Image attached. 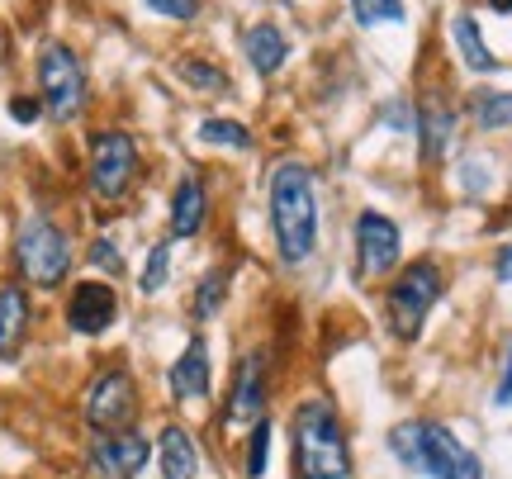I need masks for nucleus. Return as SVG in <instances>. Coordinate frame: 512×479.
Segmentation results:
<instances>
[{"instance_id":"f257e3e1","label":"nucleus","mask_w":512,"mask_h":479,"mask_svg":"<svg viewBox=\"0 0 512 479\" xmlns=\"http://www.w3.org/2000/svg\"><path fill=\"white\" fill-rule=\"evenodd\" d=\"M271 228L285 266H304L318 247V190L304 162H280L271 171Z\"/></svg>"},{"instance_id":"f03ea898","label":"nucleus","mask_w":512,"mask_h":479,"mask_svg":"<svg viewBox=\"0 0 512 479\" xmlns=\"http://www.w3.org/2000/svg\"><path fill=\"white\" fill-rule=\"evenodd\" d=\"M294 470L299 479H347L351 446L342 418L328 399H309L294 408Z\"/></svg>"},{"instance_id":"7ed1b4c3","label":"nucleus","mask_w":512,"mask_h":479,"mask_svg":"<svg viewBox=\"0 0 512 479\" xmlns=\"http://www.w3.org/2000/svg\"><path fill=\"white\" fill-rule=\"evenodd\" d=\"M389 451L408 470L432 479H484V465L470 446H460L446 427L437 423H399L389 432Z\"/></svg>"},{"instance_id":"20e7f679","label":"nucleus","mask_w":512,"mask_h":479,"mask_svg":"<svg viewBox=\"0 0 512 479\" xmlns=\"http://www.w3.org/2000/svg\"><path fill=\"white\" fill-rule=\"evenodd\" d=\"M446 290V280H441V266L437 261H408L399 271V280L389 285V295H384V314H389V328L399 342H413L432 314V304L441 299Z\"/></svg>"},{"instance_id":"39448f33","label":"nucleus","mask_w":512,"mask_h":479,"mask_svg":"<svg viewBox=\"0 0 512 479\" xmlns=\"http://www.w3.org/2000/svg\"><path fill=\"white\" fill-rule=\"evenodd\" d=\"M38 100L57 124H72L86 110V67L67 43H48L38 53Z\"/></svg>"},{"instance_id":"423d86ee","label":"nucleus","mask_w":512,"mask_h":479,"mask_svg":"<svg viewBox=\"0 0 512 479\" xmlns=\"http://www.w3.org/2000/svg\"><path fill=\"white\" fill-rule=\"evenodd\" d=\"M15 257H19V271H24L29 285L53 290V285H62L67 271H72V242H67V233H62L53 219H29L19 228Z\"/></svg>"},{"instance_id":"0eeeda50","label":"nucleus","mask_w":512,"mask_h":479,"mask_svg":"<svg viewBox=\"0 0 512 479\" xmlns=\"http://www.w3.org/2000/svg\"><path fill=\"white\" fill-rule=\"evenodd\" d=\"M133 176H138V143L119 129L95 133V143H91V190L95 195L105 204L124 200Z\"/></svg>"},{"instance_id":"6e6552de","label":"nucleus","mask_w":512,"mask_h":479,"mask_svg":"<svg viewBox=\"0 0 512 479\" xmlns=\"http://www.w3.org/2000/svg\"><path fill=\"white\" fill-rule=\"evenodd\" d=\"M138 413V389H133V375L128 370H105L95 375L91 389H86V423L95 432H124Z\"/></svg>"},{"instance_id":"1a4fd4ad","label":"nucleus","mask_w":512,"mask_h":479,"mask_svg":"<svg viewBox=\"0 0 512 479\" xmlns=\"http://www.w3.org/2000/svg\"><path fill=\"white\" fill-rule=\"evenodd\" d=\"M403 238H399V223L366 209L356 219V266H361V280H380L399 266Z\"/></svg>"},{"instance_id":"9d476101","label":"nucleus","mask_w":512,"mask_h":479,"mask_svg":"<svg viewBox=\"0 0 512 479\" xmlns=\"http://www.w3.org/2000/svg\"><path fill=\"white\" fill-rule=\"evenodd\" d=\"M266 413V351H247L233 370V389L223 404V423L228 427H256Z\"/></svg>"},{"instance_id":"9b49d317","label":"nucleus","mask_w":512,"mask_h":479,"mask_svg":"<svg viewBox=\"0 0 512 479\" xmlns=\"http://www.w3.org/2000/svg\"><path fill=\"white\" fill-rule=\"evenodd\" d=\"M147 456H152V446H147L143 432H100L91 446V475L95 479H138Z\"/></svg>"},{"instance_id":"f8f14e48","label":"nucleus","mask_w":512,"mask_h":479,"mask_svg":"<svg viewBox=\"0 0 512 479\" xmlns=\"http://www.w3.org/2000/svg\"><path fill=\"white\" fill-rule=\"evenodd\" d=\"M119 318V295H114L110 280H81L67 299V323H72L81 337H95L105 332Z\"/></svg>"},{"instance_id":"ddd939ff","label":"nucleus","mask_w":512,"mask_h":479,"mask_svg":"<svg viewBox=\"0 0 512 479\" xmlns=\"http://www.w3.org/2000/svg\"><path fill=\"white\" fill-rule=\"evenodd\" d=\"M204 219H209V190H204V181L190 171V176H181L176 190H171V238H195L204 228Z\"/></svg>"},{"instance_id":"4468645a","label":"nucleus","mask_w":512,"mask_h":479,"mask_svg":"<svg viewBox=\"0 0 512 479\" xmlns=\"http://www.w3.org/2000/svg\"><path fill=\"white\" fill-rule=\"evenodd\" d=\"M166 385L176 399H204L209 394V347H204V337H190L185 351L176 356V366L166 375Z\"/></svg>"},{"instance_id":"2eb2a0df","label":"nucleus","mask_w":512,"mask_h":479,"mask_svg":"<svg viewBox=\"0 0 512 479\" xmlns=\"http://www.w3.org/2000/svg\"><path fill=\"white\" fill-rule=\"evenodd\" d=\"M29 332V295L19 290L15 280L0 285V361H15Z\"/></svg>"},{"instance_id":"dca6fc26","label":"nucleus","mask_w":512,"mask_h":479,"mask_svg":"<svg viewBox=\"0 0 512 479\" xmlns=\"http://www.w3.org/2000/svg\"><path fill=\"white\" fill-rule=\"evenodd\" d=\"M242 48H247V62L256 67V76H275L285 67V57H290V43H285V34L275 24H252Z\"/></svg>"},{"instance_id":"f3484780","label":"nucleus","mask_w":512,"mask_h":479,"mask_svg":"<svg viewBox=\"0 0 512 479\" xmlns=\"http://www.w3.org/2000/svg\"><path fill=\"white\" fill-rule=\"evenodd\" d=\"M162 475L166 479H195L200 475V451L185 427H166L162 432Z\"/></svg>"},{"instance_id":"a211bd4d","label":"nucleus","mask_w":512,"mask_h":479,"mask_svg":"<svg viewBox=\"0 0 512 479\" xmlns=\"http://www.w3.org/2000/svg\"><path fill=\"white\" fill-rule=\"evenodd\" d=\"M451 138H456V114H451V105L427 100V105H422V157H427V162H441L446 148H451Z\"/></svg>"},{"instance_id":"6ab92c4d","label":"nucleus","mask_w":512,"mask_h":479,"mask_svg":"<svg viewBox=\"0 0 512 479\" xmlns=\"http://www.w3.org/2000/svg\"><path fill=\"white\" fill-rule=\"evenodd\" d=\"M451 38H456V48H460V57H465V67H470V72H494L498 67V57L489 53V43H484V34H479L475 15L451 19Z\"/></svg>"},{"instance_id":"aec40b11","label":"nucleus","mask_w":512,"mask_h":479,"mask_svg":"<svg viewBox=\"0 0 512 479\" xmlns=\"http://www.w3.org/2000/svg\"><path fill=\"white\" fill-rule=\"evenodd\" d=\"M475 124L484 133H498V129H512V91H475Z\"/></svg>"},{"instance_id":"412c9836","label":"nucleus","mask_w":512,"mask_h":479,"mask_svg":"<svg viewBox=\"0 0 512 479\" xmlns=\"http://www.w3.org/2000/svg\"><path fill=\"white\" fill-rule=\"evenodd\" d=\"M176 76H181L185 86H195L200 95H228V72L223 67H209V62H200V57H185V62H176Z\"/></svg>"},{"instance_id":"4be33fe9","label":"nucleus","mask_w":512,"mask_h":479,"mask_svg":"<svg viewBox=\"0 0 512 479\" xmlns=\"http://www.w3.org/2000/svg\"><path fill=\"white\" fill-rule=\"evenodd\" d=\"M200 143H209V148H252V133L242 129L238 119H204L200 124Z\"/></svg>"},{"instance_id":"5701e85b","label":"nucleus","mask_w":512,"mask_h":479,"mask_svg":"<svg viewBox=\"0 0 512 479\" xmlns=\"http://www.w3.org/2000/svg\"><path fill=\"white\" fill-rule=\"evenodd\" d=\"M223 299H228V271H209L200 280V290H195V318L209 323V318L223 309Z\"/></svg>"},{"instance_id":"b1692460","label":"nucleus","mask_w":512,"mask_h":479,"mask_svg":"<svg viewBox=\"0 0 512 479\" xmlns=\"http://www.w3.org/2000/svg\"><path fill=\"white\" fill-rule=\"evenodd\" d=\"M166 271H171V242H157V247L147 252V266H143L138 290H143V295H162V290H166Z\"/></svg>"},{"instance_id":"393cba45","label":"nucleus","mask_w":512,"mask_h":479,"mask_svg":"<svg viewBox=\"0 0 512 479\" xmlns=\"http://www.w3.org/2000/svg\"><path fill=\"white\" fill-rule=\"evenodd\" d=\"M361 24H403V0H351Z\"/></svg>"},{"instance_id":"a878e982","label":"nucleus","mask_w":512,"mask_h":479,"mask_svg":"<svg viewBox=\"0 0 512 479\" xmlns=\"http://www.w3.org/2000/svg\"><path fill=\"white\" fill-rule=\"evenodd\" d=\"M266 461H271V427H266V418L252 427V446H247V475L261 479L266 475Z\"/></svg>"},{"instance_id":"bb28decb","label":"nucleus","mask_w":512,"mask_h":479,"mask_svg":"<svg viewBox=\"0 0 512 479\" xmlns=\"http://www.w3.org/2000/svg\"><path fill=\"white\" fill-rule=\"evenodd\" d=\"M152 15L162 19H176V24H190V19L200 15V0H143Z\"/></svg>"},{"instance_id":"cd10ccee","label":"nucleus","mask_w":512,"mask_h":479,"mask_svg":"<svg viewBox=\"0 0 512 479\" xmlns=\"http://www.w3.org/2000/svg\"><path fill=\"white\" fill-rule=\"evenodd\" d=\"M91 261L100 266V271H110V276H119L124 271V257H119V247H114V238H100L91 247Z\"/></svg>"},{"instance_id":"c85d7f7f","label":"nucleus","mask_w":512,"mask_h":479,"mask_svg":"<svg viewBox=\"0 0 512 479\" xmlns=\"http://www.w3.org/2000/svg\"><path fill=\"white\" fill-rule=\"evenodd\" d=\"M10 119H19V124H34V119H38V100L15 95V100H10Z\"/></svg>"},{"instance_id":"c756f323","label":"nucleus","mask_w":512,"mask_h":479,"mask_svg":"<svg viewBox=\"0 0 512 479\" xmlns=\"http://www.w3.org/2000/svg\"><path fill=\"white\" fill-rule=\"evenodd\" d=\"M494 404H503V408L512 404V347H508V366H503V380H498V394H494Z\"/></svg>"},{"instance_id":"7c9ffc66","label":"nucleus","mask_w":512,"mask_h":479,"mask_svg":"<svg viewBox=\"0 0 512 479\" xmlns=\"http://www.w3.org/2000/svg\"><path fill=\"white\" fill-rule=\"evenodd\" d=\"M494 276L503 280V285H512V242L498 252V261H494Z\"/></svg>"},{"instance_id":"2f4dec72","label":"nucleus","mask_w":512,"mask_h":479,"mask_svg":"<svg viewBox=\"0 0 512 479\" xmlns=\"http://www.w3.org/2000/svg\"><path fill=\"white\" fill-rule=\"evenodd\" d=\"M489 5H494L498 15H512V0H489Z\"/></svg>"}]
</instances>
